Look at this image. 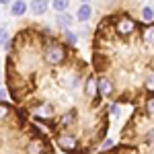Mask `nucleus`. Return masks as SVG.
Wrapping results in <instances>:
<instances>
[{"instance_id":"obj_15","label":"nucleus","mask_w":154,"mask_h":154,"mask_svg":"<svg viewBox=\"0 0 154 154\" xmlns=\"http://www.w3.org/2000/svg\"><path fill=\"white\" fill-rule=\"evenodd\" d=\"M0 86H2V70H0Z\"/></svg>"},{"instance_id":"obj_11","label":"nucleus","mask_w":154,"mask_h":154,"mask_svg":"<svg viewBox=\"0 0 154 154\" xmlns=\"http://www.w3.org/2000/svg\"><path fill=\"white\" fill-rule=\"evenodd\" d=\"M0 45H4V48H6V51H8V48H11L8 33H6V29H4V27H0Z\"/></svg>"},{"instance_id":"obj_4","label":"nucleus","mask_w":154,"mask_h":154,"mask_svg":"<svg viewBox=\"0 0 154 154\" xmlns=\"http://www.w3.org/2000/svg\"><path fill=\"white\" fill-rule=\"evenodd\" d=\"M119 144L154 148V99L142 101L140 105L134 107L130 119L121 128Z\"/></svg>"},{"instance_id":"obj_5","label":"nucleus","mask_w":154,"mask_h":154,"mask_svg":"<svg viewBox=\"0 0 154 154\" xmlns=\"http://www.w3.org/2000/svg\"><path fill=\"white\" fill-rule=\"evenodd\" d=\"M97 154H154V148H148V146H130V144H117L115 148L111 150H101Z\"/></svg>"},{"instance_id":"obj_10","label":"nucleus","mask_w":154,"mask_h":154,"mask_svg":"<svg viewBox=\"0 0 154 154\" xmlns=\"http://www.w3.org/2000/svg\"><path fill=\"white\" fill-rule=\"evenodd\" d=\"M68 6H70V2H66V0H56V2H51V8L58 12V14L68 12Z\"/></svg>"},{"instance_id":"obj_6","label":"nucleus","mask_w":154,"mask_h":154,"mask_svg":"<svg viewBox=\"0 0 154 154\" xmlns=\"http://www.w3.org/2000/svg\"><path fill=\"white\" fill-rule=\"evenodd\" d=\"M91 17H93V6H91V4H86V2L80 4V6H78V12H76V19H78V21H82V23H86Z\"/></svg>"},{"instance_id":"obj_13","label":"nucleus","mask_w":154,"mask_h":154,"mask_svg":"<svg viewBox=\"0 0 154 154\" xmlns=\"http://www.w3.org/2000/svg\"><path fill=\"white\" fill-rule=\"evenodd\" d=\"M64 41H66L68 45H72V48H76V33L66 31V33H64Z\"/></svg>"},{"instance_id":"obj_14","label":"nucleus","mask_w":154,"mask_h":154,"mask_svg":"<svg viewBox=\"0 0 154 154\" xmlns=\"http://www.w3.org/2000/svg\"><path fill=\"white\" fill-rule=\"evenodd\" d=\"M2 97H4V91H0V101H2Z\"/></svg>"},{"instance_id":"obj_7","label":"nucleus","mask_w":154,"mask_h":154,"mask_svg":"<svg viewBox=\"0 0 154 154\" xmlns=\"http://www.w3.org/2000/svg\"><path fill=\"white\" fill-rule=\"evenodd\" d=\"M29 8H31V12L35 14V17H39V14H45L49 8V2H45V0H37V2H31L29 4Z\"/></svg>"},{"instance_id":"obj_12","label":"nucleus","mask_w":154,"mask_h":154,"mask_svg":"<svg viewBox=\"0 0 154 154\" xmlns=\"http://www.w3.org/2000/svg\"><path fill=\"white\" fill-rule=\"evenodd\" d=\"M142 17H144V23H152L154 21V12L150 6H142Z\"/></svg>"},{"instance_id":"obj_8","label":"nucleus","mask_w":154,"mask_h":154,"mask_svg":"<svg viewBox=\"0 0 154 154\" xmlns=\"http://www.w3.org/2000/svg\"><path fill=\"white\" fill-rule=\"evenodd\" d=\"M27 8H29L27 2H21V0H19V2H12L11 4V14L12 17H23L25 12H27Z\"/></svg>"},{"instance_id":"obj_2","label":"nucleus","mask_w":154,"mask_h":154,"mask_svg":"<svg viewBox=\"0 0 154 154\" xmlns=\"http://www.w3.org/2000/svg\"><path fill=\"white\" fill-rule=\"evenodd\" d=\"M91 64L109 103L136 107L154 99V21L128 11L105 14L95 27Z\"/></svg>"},{"instance_id":"obj_1","label":"nucleus","mask_w":154,"mask_h":154,"mask_svg":"<svg viewBox=\"0 0 154 154\" xmlns=\"http://www.w3.org/2000/svg\"><path fill=\"white\" fill-rule=\"evenodd\" d=\"M8 97L35 123L48 128L64 154H93L107 138L111 103L93 64L41 25H27L11 39L4 60Z\"/></svg>"},{"instance_id":"obj_3","label":"nucleus","mask_w":154,"mask_h":154,"mask_svg":"<svg viewBox=\"0 0 154 154\" xmlns=\"http://www.w3.org/2000/svg\"><path fill=\"white\" fill-rule=\"evenodd\" d=\"M0 154H58L49 134L23 109L0 101Z\"/></svg>"},{"instance_id":"obj_9","label":"nucleus","mask_w":154,"mask_h":154,"mask_svg":"<svg viewBox=\"0 0 154 154\" xmlns=\"http://www.w3.org/2000/svg\"><path fill=\"white\" fill-rule=\"evenodd\" d=\"M56 23H58L60 27H70V25L74 23V17H72L70 12H64V14H58V17H56Z\"/></svg>"}]
</instances>
